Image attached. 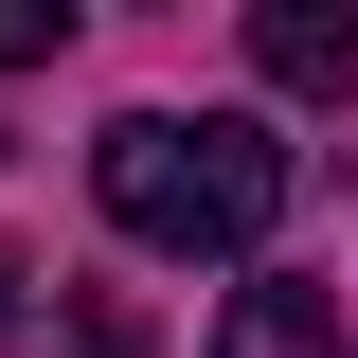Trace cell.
<instances>
[{"instance_id": "3957f363", "label": "cell", "mask_w": 358, "mask_h": 358, "mask_svg": "<svg viewBox=\"0 0 358 358\" xmlns=\"http://www.w3.org/2000/svg\"><path fill=\"white\" fill-rule=\"evenodd\" d=\"M251 72H268V90H358V18H322V0H251Z\"/></svg>"}, {"instance_id": "277c9868", "label": "cell", "mask_w": 358, "mask_h": 358, "mask_svg": "<svg viewBox=\"0 0 358 358\" xmlns=\"http://www.w3.org/2000/svg\"><path fill=\"white\" fill-rule=\"evenodd\" d=\"M36 54H72V0H0V72H36Z\"/></svg>"}, {"instance_id": "7a4b0ae2", "label": "cell", "mask_w": 358, "mask_h": 358, "mask_svg": "<svg viewBox=\"0 0 358 358\" xmlns=\"http://www.w3.org/2000/svg\"><path fill=\"white\" fill-rule=\"evenodd\" d=\"M215 358H358L341 341V287H305V268H251L215 305Z\"/></svg>"}, {"instance_id": "5b68a950", "label": "cell", "mask_w": 358, "mask_h": 358, "mask_svg": "<svg viewBox=\"0 0 358 358\" xmlns=\"http://www.w3.org/2000/svg\"><path fill=\"white\" fill-rule=\"evenodd\" d=\"M18 322H36V268H18V251H0V341H18Z\"/></svg>"}, {"instance_id": "6da1fadb", "label": "cell", "mask_w": 358, "mask_h": 358, "mask_svg": "<svg viewBox=\"0 0 358 358\" xmlns=\"http://www.w3.org/2000/svg\"><path fill=\"white\" fill-rule=\"evenodd\" d=\"M90 197H108V233L126 251H268V215H287V143L251 126V108H126V126L90 143Z\"/></svg>"}]
</instances>
